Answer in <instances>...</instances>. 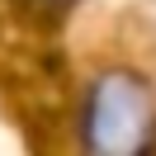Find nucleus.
Instances as JSON below:
<instances>
[{"label":"nucleus","instance_id":"f257e3e1","mask_svg":"<svg viewBox=\"0 0 156 156\" xmlns=\"http://www.w3.org/2000/svg\"><path fill=\"white\" fill-rule=\"evenodd\" d=\"M76 156H156V80L109 62L90 71L71 104Z\"/></svg>","mask_w":156,"mask_h":156},{"label":"nucleus","instance_id":"f03ea898","mask_svg":"<svg viewBox=\"0 0 156 156\" xmlns=\"http://www.w3.org/2000/svg\"><path fill=\"white\" fill-rule=\"evenodd\" d=\"M19 5H29V10H43V14H52V10H66L71 0H19Z\"/></svg>","mask_w":156,"mask_h":156}]
</instances>
